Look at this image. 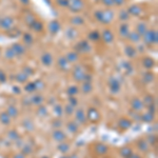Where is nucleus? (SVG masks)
I'll list each match as a JSON object with an SVG mask.
<instances>
[{"instance_id": "f257e3e1", "label": "nucleus", "mask_w": 158, "mask_h": 158, "mask_svg": "<svg viewBox=\"0 0 158 158\" xmlns=\"http://www.w3.org/2000/svg\"><path fill=\"white\" fill-rule=\"evenodd\" d=\"M144 42L150 44V43H157V32L156 31H149L143 34Z\"/></svg>"}, {"instance_id": "f03ea898", "label": "nucleus", "mask_w": 158, "mask_h": 158, "mask_svg": "<svg viewBox=\"0 0 158 158\" xmlns=\"http://www.w3.org/2000/svg\"><path fill=\"white\" fill-rule=\"evenodd\" d=\"M67 5L73 12H78L82 8L83 2L82 0H67Z\"/></svg>"}, {"instance_id": "7ed1b4c3", "label": "nucleus", "mask_w": 158, "mask_h": 158, "mask_svg": "<svg viewBox=\"0 0 158 158\" xmlns=\"http://www.w3.org/2000/svg\"><path fill=\"white\" fill-rule=\"evenodd\" d=\"M12 24H13V19L8 18V17L2 19V20L0 21V25H1V27H3L4 29H8L12 26Z\"/></svg>"}, {"instance_id": "20e7f679", "label": "nucleus", "mask_w": 158, "mask_h": 158, "mask_svg": "<svg viewBox=\"0 0 158 158\" xmlns=\"http://www.w3.org/2000/svg\"><path fill=\"white\" fill-rule=\"evenodd\" d=\"M41 60H42V63L44 65H50L53 62V57H52V55L50 53H45V54L42 55Z\"/></svg>"}, {"instance_id": "39448f33", "label": "nucleus", "mask_w": 158, "mask_h": 158, "mask_svg": "<svg viewBox=\"0 0 158 158\" xmlns=\"http://www.w3.org/2000/svg\"><path fill=\"white\" fill-rule=\"evenodd\" d=\"M113 19V13L111 11H104L102 14V22L108 23Z\"/></svg>"}, {"instance_id": "423d86ee", "label": "nucleus", "mask_w": 158, "mask_h": 158, "mask_svg": "<svg viewBox=\"0 0 158 158\" xmlns=\"http://www.w3.org/2000/svg\"><path fill=\"white\" fill-rule=\"evenodd\" d=\"M12 50L14 51L15 55H21V54H23V53H24V47H23V45H21V44H18V43H16V44H14V45H13Z\"/></svg>"}, {"instance_id": "0eeeda50", "label": "nucleus", "mask_w": 158, "mask_h": 158, "mask_svg": "<svg viewBox=\"0 0 158 158\" xmlns=\"http://www.w3.org/2000/svg\"><path fill=\"white\" fill-rule=\"evenodd\" d=\"M74 77L76 80H81V79L84 77V72L82 70H80V66H78L75 68L74 71Z\"/></svg>"}, {"instance_id": "6e6552de", "label": "nucleus", "mask_w": 158, "mask_h": 158, "mask_svg": "<svg viewBox=\"0 0 158 158\" xmlns=\"http://www.w3.org/2000/svg\"><path fill=\"white\" fill-rule=\"evenodd\" d=\"M87 117L90 118L92 121H96L98 118H99V114H98V112L96 110H94V108H91V110L88 111V113H87Z\"/></svg>"}, {"instance_id": "1a4fd4ad", "label": "nucleus", "mask_w": 158, "mask_h": 158, "mask_svg": "<svg viewBox=\"0 0 158 158\" xmlns=\"http://www.w3.org/2000/svg\"><path fill=\"white\" fill-rule=\"evenodd\" d=\"M53 137H54V139L57 140V141H61V140H63L64 138H65L64 134H63L61 131H59V130H56V131L53 133Z\"/></svg>"}, {"instance_id": "9d476101", "label": "nucleus", "mask_w": 158, "mask_h": 158, "mask_svg": "<svg viewBox=\"0 0 158 158\" xmlns=\"http://www.w3.org/2000/svg\"><path fill=\"white\" fill-rule=\"evenodd\" d=\"M59 28H60V24H59L58 21L54 20L53 22L50 23V31H51L52 33H57V32L59 31Z\"/></svg>"}, {"instance_id": "9b49d317", "label": "nucleus", "mask_w": 158, "mask_h": 158, "mask_svg": "<svg viewBox=\"0 0 158 158\" xmlns=\"http://www.w3.org/2000/svg\"><path fill=\"white\" fill-rule=\"evenodd\" d=\"M102 38L105 42H111L113 40V34L110 32V31H104L103 34H102Z\"/></svg>"}, {"instance_id": "f8f14e48", "label": "nucleus", "mask_w": 158, "mask_h": 158, "mask_svg": "<svg viewBox=\"0 0 158 158\" xmlns=\"http://www.w3.org/2000/svg\"><path fill=\"white\" fill-rule=\"evenodd\" d=\"M140 12H141V8L139 6H137V5H132L129 8V11H127V13L132 14V15H139Z\"/></svg>"}, {"instance_id": "ddd939ff", "label": "nucleus", "mask_w": 158, "mask_h": 158, "mask_svg": "<svg viewBox=\"0 0 158 158\" xmlns=\"http://www.w3.org/2000/svg\"><path fill=\"white\" fill-rule=\"evenodd\" d=\"M132 105H133V107H134V110H136V111H140L141 108H142V102L139 100V99H134L133 100V102H132Z\"/></svg>"}, {"instance_id": "4468645a", "label": "nucleus", "mask_w": 158, "mask_h": 158, "mask_svg": "<svg viewBox=\"0 0 158 158\" xmlns=\"http://www.w3.org/2000/svg\"><path fill=\"white\" fill-rule=\"evenodd\" d=\"M127 36H129L130 40H131V41H133V42H137V41H139V39H140V35L138 34L137 32H132V33H130Z\"/></svg>"}, {"instance_id": "2eb2a0df", "label": "nucleus", "mask_w": 158, "mask_h": 158, "mask_svg": "<svg viewBox=\"0 0 158 158\" xmlns=\"http://www.w3.org/2000/svg\"><path fill=\"white\" fill-rule=\"evenodd\" d=\"M65 59L67 60V62H74V61H76L78 59V54L77 53H68L66 55Z\"/></svg>"}, {"instance_id": "dca6fc26", "label": "nucleus", "mask_w": 158, "mask_h": 158, "mask_svg": "<svg viewBox=\"0 0 158 158\" xmlns=\"http://www.w3.org/2000/svg\"><path fill=\"white\" fill-rule=\"evenodd\" d=\"M137 32H138V34H139V35H143L146 32V25H145V23L141 22V23L138 24L137 25Z\"/></svg>"}, {"instance_id": "f3484780", "label": "nucleus", "mask_w": 158, "mask_h": 158, "mask_svg": "<svg viewBox=\"0 0 158 158\" xmlns=\"http://www.w3.org/2000/svg\"><path fill=\"white\" fill-rule=\"evenodd\" d=\"M0 119H1V122L4 123V124H8L9 123V120H11V117L7 113H2L0 115Z\"/></svg>"}, {"instance_id": "a211bd4d", "label": "nucleus", "mask_w": 158, "mask_h": 158, "mask_svg": "<svg viewBox=\"0 0 158 158\" xmlns=\"http://www.w3.org/2000/svg\"><path fill=\"white\" fill-rule=\"evenodd\" d=\"M120 35L123 36V37H126L127 35H129V25L126 24H122L120 26V31H119Z\"/></svg>"}, {"instance_id": "6ab92c4d", "label": "nucleus", "mask_w": 158, "mask_h": 158, "mask_svg": "<svg viewBox=\"0 0 158 158\" xmlns=\"http://www.w3.org/2000/svg\"><path fill=\"white\" fill-rule=\"evenodd\" d=\"M8 115H9V117H16L17 116V113H18V111H17V108L14 106V105H11L8 107V110H7V112H6Z\"/></svg>"}, {"instance_id": "aec40b11", "label": "nucleus", "mask_w": 158, "mask_h": 158, "mask_svg": "<svg viewBox=\"0 0 158 158\" xmlns=\"http://www.w3.org/2000/svg\"><path fill=\"white\" fill-rule=\"evenodd\" d=\"M76 116H77V120H78V121H80L81 123H83V122H84V120H85V115H84L83 111L79 110V111L77 112Z\"/></svg>"}, {"instance_id": "412c9836", "label": "nucleus", "mask_w": 158, "mask_h": 158, "mask_svg": "<svg viewBox=\"0 0 158 158\" xmlns=\"http://www.w3.org/2000/svg\"><path fill=\"white\" fill-rule=\"evenodd\" d=\"M59 66H60L62 70H66L67 66H68V62L65 58H60L59 59Z\"/></svg>"}, {"instance_id": "4be33fe9", "label": "nucleus", "mask_w": 158, "mask_h": 158, "mask_svg": "<svg viewBox=\"0 0 158 158\" xmlns=\"http://www.w3.org/2000/svg\"><path fill=\"white\" fill-rule=\"evenodd\" d=\"M120 153H121V155H122L123 157H130L132 152H131V149H130V147L124 146V147H122V149H121Z\"/></svg>"}, {"instance_id": "5701e85b", "label": "nucleus", "mask_w": 158, "mask_h": 158, "mask_svg": "<svg viewBox=\"0 0 158 158\" xmlns=\"http://www.w3.org/2000/svg\"><path fill=\"white\" fill-rule=\"evenodd\" d=\"M119 125L122 129H127V127H130V125H131V121L127 119H121L119 122Z\"/></svg>"}, {"instance_id": "b1692460", "label": "nucleus", "mask_w": 158, "mask_h": 158, "mask_svg": "<svg viewBox=\"0 0 158 158\" xmlns=\"http://www.w3.org/2000/svg\"><path fill=\"white\" fill-rule=\"evenodd\" d=\"M125 53H126L127 56L134 57L135 54H136V50H135L134 47H132V46H126V48H125Z\"/></svg>"}, {"instance_id": "393cba45", "label": "nucleus", "mask_w": 158, "mask_h": 158, "mask_svg": "<svg viewBox=\"0 0 158 158\" xmlns=\"http://www.w3.org/2000/svg\"><path fill=\"white\" fill-rule=\"evenodd\" d=\"M144 66L145 67H147V68H151V67H153L154 66V60L153 59H151V58H145L144 59Z\"/></svg>"}, {"instance_id": "a878e982", "label": "nucleus", "mask_w": 158, "mask_h": 158, "mask_svg": "<svg viewBox=\"0 0 158 158\" xmlns=\"http://www.w3.org/2000/svg\"><path fill=\"white\" fill-rule=\"evenodd\" d=\"M42 100H43V98H42L40 95H36V96H34V97L32 98V101H33L35 104H37V105L41 104Z\"/></svg>"}, {"instance_id": "bb28decb", "label": "nucleus", "mask_w": 158, "mask_h": 158, "mask_svg": "<svg viewBox=\"0 0 158 158\" xmlns=\"http://www.w3.org/2000/svg\"><path fill=\"white\" fill-rule=\"evenodd\" d=\"M32 26H33V28L35 29V31H37V32H40L41 29L43 28L42 23H41V22H39V21H35V22L32 24Z\"/></svg>"}, {"instance_id": "cd10ccee", "label": "nucleus", "mask_w": 158, "mask_h": 158, "mask_svg": "<svg viewBox=\"0 0 158 158\" xmlns=\"http://www.w3.org/2000/svg\"><path fill=\"white\" fill-rule=\"evenodd\" d=\"M25 19H26V20H25V21H26V23H28L29 25H32V24L36 21V20H35V17H34L32 14H27V15H26V17H25Z\"/></svg>"}, {"instance_id": "c85d7f7f", "label": "nucleus", "mask_w": 158, "mask_h": 158, "mask_svg": "<svg viewBox=\"0 0 158 158\" xmlns=\"http://www.w3.org/2000/svg\"><path fill=\"white\" fill-rule=\"evenodd\" d=\"M27 75L26 74H24V73H20V74H18L17 75V80L18 81H20V82H24L26 79H27Z\"/></svg>"}, {"instance_id": "c756f323", "label": "nucleus", "mask_w": 158, "mask_h": 158, "mask_svg": "<svg viewBox=\"0 0 158 158\" xmlns=\"http://www.w3.org/2000/svg\"><path fill=\"white\" fill-rule=\"evenodd\" d=\"M153 118H154V115L152 114V113H146L145 115H143L142 116V119L143 120H145V121H147V122H150V121H152L153 120Z\"/></svg>"}, {"instance_id": "7c9ffc66", "label": "nucleus", "mask_w": 158, "mask_h": 158, "mask_svg": "<svg viewBox=\"0 0 158 158\" xmlns=\"http://www.w3.org/2000/svg\"><path fill=\"white\" fill-rule=\"evenodd\" d=\"M129 13H127L126 11H121L120 12V15H119V18H120V20H123V21H125V20H127L129 19Z\"/></svg>"}, {"instance_id": "2f4dec72", "label": "nucleus", "mask_w": 158, "mask_h": 158, "mask_svg": "<svg viewBox=\"0 0 158 158\" xmlns=\"http://www.w3.org/2000/svg\"><path fill=\"white\" fill-rule=\"evenodd\" d=\"M58 149H59V151H61L62 153H66L68 151V149H70V146H68V144H66V143H62V144L59 145Z\"/></svg>"}, {"instance_id": "473e14b6", "label": "nucleus", "mask_w": 158, "mask_h": 158, "mask_svg": "<svg viewBox=\"0 0 158 158\" xmlns=\"http://www.w3.org/2000/svg\"><path fill=\"white\" fill-rule=\"evenodd\" d=\"M67 127H68V130H71L73 133H75L78 130V126H77V124L75 122H70L67 124Z\"/></svg>"}, {"instance_id": "72a5a7b5", "label": "nucleus", "mask_w": 158, "mask_h": 158, "mask_svg": "<svg viewBox=\"0 0 158 158\" xmlns=\"http://www.w3.org/2000/svg\"><path fill=\"white\" fill-rule=\"evenodd\" d=\"M72 23H74V24H82L83 20H82V18H80V17H75V18L72 19Z\"/></svg>"}, {"instance_id": "f704fd0d", "label": "nucleus", "mask_w": 158, "mask_h": 158, "mask_svg": "<svg viewBox=\"0 0 158 158\" xmlns=\"http://www.w3.org/2000/svg\"><path fill=\"white\" fill-rule=\"evenodd\" d=\"M96 150H97V152H98V153L102 154V153H104V152L106 151V147H105V145L99 144V145H97V146H96Z\"/></svg>"}, {"instance_id": "c9c22d12", "label": "nucleus", "mask_w": 158, "mask_h": 158, "mask_svg": "<svg viewBox=\"0 0 158 158\" xmlns=\"http://www.w3.org/2000/svg\"><path fill=\"white\" fill-rule=\"evenodd\" d=\"M35 90H36V87H35V84L34 83H28L25 86V91H27V92H34Z\"/></svg>"}, {"instance_id": "e433bc0d", "label": "nucleus", "mask_w": 158, "mask_h": 158, "mask_svg": "<svg viewBox=\"0 0 158 158\" xmlns=\"http://www.w3.org/2000/svg\"><path fill=\"white\" fill-rule=\"evenodd\" d=\"M78 93V88L76 86H71L70 88H68V94H70L71 96H74Z\"/></svg>"}, {"instance_id": "4c0bfd02", "label": "nucleus", "mask_w": 158, "mask_h": 158, "mask_svg": "<svg viewBox=\"0 0 158 158\" xmlns=\"http://www.w3.org/2000/svg\"><path fill=\"white\" fill-rule=\"evenodd\" d=\"M8 136L11 137V139H13V140H16V139H18V138H19V136H18L16 131H11L8 133Z\"/></svg>"}, {"instance_id": "58836bf2", "label": "nucleus", "mask_w": 158, "mask_h": 158, "mask_svg": "<svg viewBox=\"0 0 158 158\" xmlns=\"http://www.w3.org/2000/svg\"><path fill=\"white\" fill-rule=\"evenodd\" d=\"M34 84H35V87L37 88V90H41V88L44 86V83H43L41 80H37Z\"/></svg>"}, {"instance_id": "ea45409f", "label": "nucleus", "mask_w": 158, "mask_h": 158, "mask_svg": "<svg viewBox=\"0 0 158 158\" xmlns=\"http://www.w3.org/2000/svg\"><path fill=\"white\" fill-rule=\"evenodd\" d=\"M24 41H25L27 44H31V43L33 42V38H32V36H31V35H28V34L24 35Z\"/></svg>"}, {"instance_id": "a19ab883", "label": "nucleus", "mask_w": 158, "mask_h": 158, "mask_svg": "<svg viewBox=\"0 0 158 158\" xmlns=\"http://www.w3.org/2000/svg\"><path fill=\"white\" fill-rule=\"evenodd\" d=\"M54 111L56 112V114L58 115V116H60L61 114H62V108H61V106L60 105H55V107H54Z\"/></svg>"}, {"instance_id": "79ce46f5", "label": "nucleus", "mask_w": 158, "mask_h": 158, "mask_svg": "<svg viewBox=\"0 0 158 158\" xmlns=\"http://www.w3.org/2000/svg\"><path fill=\"white\" fill-rule=\"evenodd\" d=\"M66 33L68 34V37H71V38H75V36H76V34H77V32L75 31V29H73V28L67 29Z\"/></svg>"}, {"instance_id": "37998d69", "label": "nucleus", "mask_w": 158, "mask_h": 158, "mask_svg": "<svg viewBox=\"0 0 158 158\" xmlns=\"http://www.w3.org/2000/svg\"><path fill=\"white\" fill-rule=\"evenodd\" d=\"M91 91H92L91 84H90V83H85V84L83 85V92H84V93H88V92H91Z\"/></svg>"}, {"instance_id": "c03bdc74", "label": "nucleus", "mask_w": 158, "mask_h": 158, "mask_svg": "<svg viewBox=\"0 0 158 158\" xmlns=\"http://www.w3.org/2000/svg\"><path fill=\"white\" fill-rule=\"evenodd\" d=\"M7 58H13L15 56V53L14 51L12 50V48H8V50H6V55H5Z\"/></svg>"}, {"instance_id": "a18cd8bd", "label": "nucleus", "mask_w": 158, "mask_h": 158, "mask_svg": "<svg viewBox=\"0 0 158 158\" xmlns=\"http://www.w3.org/2000/svg\"><path fill=\"white\" fill-rule=\"evenodd\" d=\"M90 38L92 39V40H98L99 39V35H98L97 32H93L90 34Z\"/></svg>"}, {"instance_id": "49530a36", "label": "nucleus", "mask_w": 158, "mask_h": 158, "mask_svg": "<svg viewBox=\"0 0 158 158\" xmlns=\"http://www.w3.org/2000/svg\"><path fill=\"white\" fill-rule=\"evenodd\" d=\"M24 126L26 127L27 130L31 131V130L33 129V123H32L31 121H29V120H25V122H24Z\"/></svg>"}, {"instance_id": "de8ad7c7", "label": "nucleus", "mask_w": 158, "mask_h": 158, "mask_svg": "<svg viewBox=\"0 0 158 158\" xmlns=\"http://www.w3.org/2000/svg\"><path fill=\"white\" fill-rule=\"evenodd\" d=\"M102 14H103V12H101V11H97V12L95 13V17H96L99 21H102Z\"/></svg>"}, {"instance_id": "09e8293b", "label": "nucleus", "mask_w": 158, "mask_h": 158, "mask_svg": "<svg viewBox=\"0 0 158 158\" xmlns=\"http://www.w3.org/2000/svg\"><path fill=\"white\" fill-rule=\"evenodd\" d=\"M153 79H154V76L151 74V73H146V75L144 76V80H146V81H152L153 80Z\"/></svg>"}, {"instance_id": "8fccbe9b", "label": "nucleus", "mask_w": 158, "mask_h": 158, "mask_svg": "<svg viewBox=\"0 0 158 158\" xmlns=\"http://www.w3.org/2000/svg\"><path fill=\"white\" fill-rule=\"evenodd\" d=\"M102 2H103L105 5H107V6H111V5L114 4V1H113V0H102Z\"/></svg>"}, {"instance_id": "3c124183", "label": "nucleus", "mask_w": 158, "mask_h": 158, "mask_svg": "<svg viewBox=\"0 0 158 158\" xmlns=\"http://www.w3.org/2000/svg\"><path fill=\"white\" fill-rule=\"evenodd\" d=\"M39 112H42V113H39V115H41V116L46 115V108L44 106H41L40 108H39Z\"/></svg>"}, {"instance_id": "603ef678", "label": "nucleus", "mask_w": 158, "mask_h": 158, "mask_svg": "<svg viewBox=\"0 0 158 158\" xmlns=\"http://www.w3.org/2000/svg\"><path fill=\"white\" fill-rule=\"evenodd\" d=\"M73 110H74V108H73L72 105H70V104L66 105V113L67 114H72L73 113Z\"/></svg>"}, {"instance_id": "864d4df0", "label": "nucleus", "mask_w": 158, "mask_h": 158, "mask_svg": "<svg viewBox=\"0 0 158 158\" xmlns=\"http://www.w3.org/2000/svg\"><path fill=\"white\" fill-rule=\"evenodd\" d=\"M5 81V75L2 71H0V82H4Z\"/></svg>"}, {"instance_id": "5fc2aeb1", "label": "nucleus", "mask_w": 158, "mask_h": 158, "mask_svg": "<svg viewBox=\"0 0 158 158\" xmlns=\"http://www.w3.org/2000/svg\"><path fill=\"white\" fill-rule=\"evenodd\" d=\"M59 5H62V6H66L67 5V0H58Z\"/></svg>"}, {"instance_id": "6e6d98bb", "label": "nucleus", "mask_w": 158, "mask_h": 158, "mask_svg": "<svg viewBox=\"0 0 158 158\" xmlns=\"http://www.w3.org/2000/svg\"><path fill=\"white\" fill-rule=\"evenodd\" d=\"M139 144L141 145V146H140V149H141V150H143V151H144V150H146V149H147V147H146V143H145L144 141H140V142H139Z\"/></svg>"}, {"instance_id": "4d7b16f0", "label": "nucleus", "mask_w": 158, "mask_h": 158, "mask_svg": "<svg viewBox=\"0 0 158 158\" xmlns=\"http://www.w3.org/2000/svg\"><path fill=\"white\" fill-rule=\"evenodd\" d=\"M70 101H71V103H70V104H71L72 106H75V105L77 104V100L75 99V98H73V97H72V98H70Z\"/></svg>"}, {"instance_id": "13d9d810", "label": "nucleus", "mask_w": 158, "mask_h": 158, "mask_svg": "<svg viewBox=\"0 0 158 158\" xmlns=\"http://www.w3.org/2000/svg\"><path fill=\"white\" fill-rule=\"evenodd\" d=\"M114 1V3H116V4H118V5H120V4H122L123 2H124V0H113Z\"/></svg>"}, {"instance_id": "bf43d9fd", "label": "nucleus", "mask_w": 158, "mask_h": 158, "mask_svg": "<svg viewBox=\"0 0 158 158\" xmlns=\"http://www.w3.org/2000/svg\"><path fill=\"white\" fill-rule=\"evenodd\" d=\"M14 158H24V156H23L22 154H18V155H16Z\"/></svg>"}, {"instance_id": "052dcab7", "label": "nucleus", "mask_w": 158, "mask_h": 158, "mask_svg": "<svg viewBox=\"0 0 158 158\" xmlns=\"http://www.w3.org/2000/svg\"><path fill=\"white\" fill-rule=\"evenodd\" d=\"M60 124H61V122H60V121H59V120H56V122H55V124H54V125H55V126H59Z\"/></svg>"}, {"instance_id": "680f3d73", "label": "nucleus", "mask_w": 158, "mask_h": 158, "mask_svg": "<svg viewBox=\"0 0 158 158\" xmlns=\"http://www.w3.org/2000/svg\"><path fill=\"white\" fill-rule=\"evenodd\" d=\"M14 91H15L16 93H20V90H18L17 86H14Z\"/></svg>"}, {"instance_id": "e2e57ef3", "label": "nucleus", "mask_w": 158, "mask_h": 158, "mask_svg": "<svg viewBox=\"0 0 158 158\" xmlns=\"http://www.w3.org/2000/svg\"><path fill=\"white\" fill-rule=\"evenodd\" d=\"M21 2H22L23 4H27V3H28V0H21Z\"/></svg>"}, {"instance_id": "0e129e2a", "label": "nucleus", "mask_w": 158, "mask_h": 158, "mask_svg": "<svg viewBox=\"0 0 158 158\" xmlns=\"http://www.w3.org/2000/svg\"><path fill=\"white\" fill-rule=\"evenodd\" d=\"M131 158H140V157H138L136 155H131Z\"/></svg>"}, {"instance_id": "69168bd1", "label": "nucleus", "mask_w": 158, "mask_h": 158, "mask_svg": "<svg viewBox=\"0 0 158 158\" xmlns=\"http://www.w3.org/2000/svg\"><path fill=\"white\" fill-rule=\"evenodd\" d=\"M68 158H78V157H77L76 155H71V156H70V157H68Z\"/></svg>"}, {"instance_id": "338daca9", "label": "nucleus", "mask_w": 158, "mask_h": 158, "mask_svg": "<svg viewBox=\"0 0 158 158\" xmlns=\"http://www.w3.org/2000/svg\"><path fill=\"white\" fill-rule=\"evenodd\" d=\"M62 158H67V157H62Z\"/></svg>"}, {"instance_id": "774afa93", "label": "nucleus", "mask_w": 158, "mask_h": 158, "mask_svg": "<svg viewBox=\"0 0 158 158\" xmlns=\"http://www.w3.org/2000/svg\"><path fill=\"white\" fill-rule=\"evenodd\" d=\"M44 158H47V157H44Z\"/></svg>"}]
</instances>
